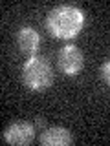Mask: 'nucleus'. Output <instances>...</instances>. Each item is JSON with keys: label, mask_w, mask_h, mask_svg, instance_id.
I'll list each match as a JSON object with an SVG mask.
<instances>
[{"label": "nucleus", "mask_w": 110, "mask_h": 146, "mask_svg": "<svg viewBox=\"0 0 110 146\" xmlns=\"http://www.w3.org/2000/svg\"><path fill=\"white\" fill-rule=\"evenodd\" d=\"M39 143L42 146H68L73 143V137L68 128L52 126V128H46L39 135Z\"/></svg>", "instance_id": "obj_5"}, {"label": "nucleus", "mask_w": 110, "mask_h": 146, "mask_svg": "<svg viewBox=\"0 0 110 146\" xmlns=\"http://www.w3.org/2000/svg\"><path fill=\"white\" fill-rule=\"evenodd\" d=\"M53 82L52 64L40 55H31L22 64V84L31 91H44Z\"/></svg>", "instance_id": "obj_2"}, {"label": "nucleus", "mask_w": 110, "mask_h": 146, "mask_svg": "<svg viewBox=\"0 0 110 146\" xmlns=\"http://www.w3.org/2000/svg\"><path fill=\"white\" fill-rule=\"evenodd\" d=\"M35 139V126L28 121H15L4 130V141L7 144L26 146L31 144Z\"/></svg>", "instance_id": "obj_4"}, {"label": "nucleus", "mask_w": 110, "mask_h": 146, "mask_svg": "<svg viewBox=\"0 0 110 146\" xmlns=\"http://www.w3.org/2000/svg\"><path fill=\"white\" fill-rule=\"evenodd\" d=\"M101 79L110 86V60H107L103 66H101Z\"/></svg>", "instance_id": "obj_7"}, {"label": "nucleus", "mask_w": 110, "mask_h": 146, "mask_svg": "<svg viewBox=\"0 0 110 146\" xmlns=\"http://www.w3.org/2000/svg\"><path fill=\"white\" fill-rule=\"evenodd\" d=\"M17 44H18V49L22 53H28V55H35L37 49L40 46V35L37 33L33 27L30 26H24L18 29L17 33Z\"/></svg>", "instance_id": "obj_6"}, {"label": "nucleus", "mask_w": 110, "mask_h": 146, "mask_svg": "<svg viewBox=\"0 0 110 146\" xmlns=\"http://www.w3.org/2000/svg\"><path fill=\"white\" fill-rule=\"evenodd\" d=\"M48 31L57 38H73L82 31L85 27V11L72 4H61L55 6L48 13L46 18Z\"/></svg>", "instance_id": "obj_1"}, {"label": "nucleus", "mask_w": 110, "mask_h": 146, "mask_svg": "<svg viewBox=\"0 0 110 146\" xmlns=\"http://www.w3.org/2000/svg\"><path fill=\"white\" fill-rule=\"evenodd\" d=\"M57 62H59V68H61V71L64 75L75 77L82 70V66H85V55H82V51L77 46L66 44L59 49Z\"/></svg>", "instance_id": "obj_3"}]
</instances>
